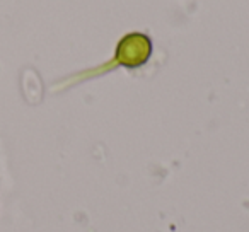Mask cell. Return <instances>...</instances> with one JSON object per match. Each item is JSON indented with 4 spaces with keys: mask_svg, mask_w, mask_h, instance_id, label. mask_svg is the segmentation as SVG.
I'll list each match as a JSON object with an SVG mask.
<instances>
[{
    "mask_svg": "<svg viewBox=\"0 0 249 232\" xmlns=\"http://www.w3.org/2000/svg\"><path fill=\"white\" fill-rule=\"evenodd\" d=\"M152 55V41L142 33H130L123 36L116 46L114 62L126 69H137L149 62Z\"/></svg>",
    "mask_w": 249,
    "mask_h": 232,
    "instance_id": "6da1fadb",
    "label": "cell"
}]
</instances>
